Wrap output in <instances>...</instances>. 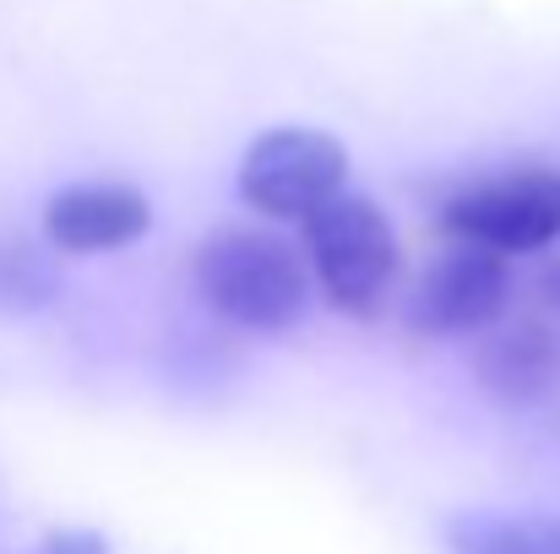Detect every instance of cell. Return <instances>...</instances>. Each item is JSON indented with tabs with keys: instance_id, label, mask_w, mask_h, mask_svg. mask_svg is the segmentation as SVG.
Masks as SVG:
<instances>
[{
	"instance_id": "obj_10",
	"label": "cell",
	"mask_w": 560,
	"mask_h": 554,
	"mask_svg": "<svg viewBox=\"0 0 560 554\" xmlns=\"http://www.w3.org/2000/svg\"><path fill=\"white\" fill-rule=\"evenodd\" d=\"M38 554H109V544L98 533H88V528H55V533H44Z\"/></svg>"
},
{
	"instance_id": "obj_1",
	"label": "cell",
	"mask_w": 560,
	"mask_h": 554,
	"mask_svg": "<svg viewBox=\"0 0 560 554\" xmlns=\"http://www.w3.org/2000/svg\"><path fill=\"white\" fill-rule=\"evenodd\" d=\"M196 288L212 316H223L240 332H294L316 299V272L305 250L267 228H218L201 239L196 261Z\"/></svg>"
},
{
	"instance_id": "obj_5",
	"label": "cell",
	"mask_w": 560,
	"mask_h": 554,
	"mask_svg": "<svg viewBox=\"0 0 560 554\" xmlns=\"http://www.w3.org/2000/svg\"><path fill=\"white\" fill-rule=\"evenodd\" d=\"M506 261L512 256L468 245V239L441 250L424 267V278L408 299V327L419 338H479V332H490L506 316V299H512V267Z\"/></svg>"
},
{
	"instance_id": "obj_3",
	"label": "cell",
	"mask_w": 560,
	"mask_h": 554,
	"mask_svg": "<svg viewBox=\"0 0 560 554\" xmlns=\"http://www.w3.org/2000/svg\"><path fill=\"white\" fill-rule=\"evenodd\" d=\"M441 223L446 234L501 250V256L550 250L560 239V169L523 164V169L485 175L441 207Z\"/></svg>"
},
{
	"instance_id": "obj_2",
	"label": "cell",
	"mask_w": 560,
	"mask_h": 554,
	"mask_svg": "<svg viewBox=\"0 0 560 554\" xmlns=\"http://www.w3.org/2000/svg\"><path fill=\"white\" fill-rule=\"evenodd\" d=\"M300 250L316 272V288L332 310L343 316H371L392 294L402 272V239L392 217L371 196L338 190L327 207L300 217Z\"/></svg>"
},
{
	"instance_id": "obj_4",
	"label": "cell",
	"mask_w": 560,
	"mask_h": 554,
	"mask_svg": "<svg viewBox=\"0 0 560 554\" xmlns=\"http://www.w3.org/2000/svg\"><path fill=\"white\" fill-rule=\"evenodd\" d=\"M349 180V148L311 126L261 131L240 158V196L267 217H311Z\"/></svg>"
},
{
	"instance_id": "obj_7",
	"label": "cell",
	"mask_w": 560,
	"mask_h": 554,
	"mask_svg": "<svg viewBox=\"0 0 560 554\" xmlns=\"http://www.w3.org/2000/svg\"><path fill=\"white\" fill-rule=\"evenodd\" d=\"M153 228V201L131 185H66L44 207V239L66 256L126 250Z\"/></svg>"
},
{
	"instance_id": "obj_6",
	"label": "cell",
	"mask_w": 560,
	"mask_h": 554,
	"mask_svg": "<svg viewBox=\"0 0 560 554\" xmlns=\"http://www.w3.org/2000/svg\"><path fill=\"white\" fill-rule=\"evenodd\" d=\"M474 380L501 408H539L560 391V332L539 316L495 321L474 343Z\"/></svg>"
},
{
	"instance_id": "obj_8",
	"label": "cell",
	"mask_w": 560,
	"mask_h": 554,
	"mask_svg": "<svg viewBox=\"0 0 560 554\" xmlns=\"http://www.w3.org/2000/svg\"><path fill=\"white\" fill-rule=\"evenodd\" d=\"M452 554H560V511H457L446 522Z\"/></svg>"
},
{
	"instance_id": "obj_9",
	"label": "cell",
	"mask_w": 560,
	"mask_h": 554,
	"mask_svg": "<svg viewBox=\"0 0 560 554\" xmlns=\"http://www.w3.org/2000/svg\"><path fill=\"white\" fill-rule=\"evenodd\" d=\"M0 299H16V305L49 299V272L33 250H22V245L0 250Z\"/></svg>"
}]
</instances>
